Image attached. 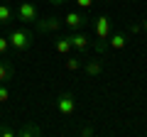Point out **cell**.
<instances>
[{"instance_id": "cell-1", "label": "cell", "mask_w": 147, "mask_h": 137, "mask_svg": "<svg viewBox=\"0 0 147 137\" xmlns=\"http://www.w3.org/2000/svg\"><path fill=\"white\" fill-rule=\"evenodd\" d=\"M7 39H10L12 54H15V56H20V54H25V52H30V49H32V42H34V34H32V32L27 30L25 25H20V27H12V25H10V32H7Z\"/></svg>"}, {"instance_id": "cell-2", "label": "cell", "mask_w": 147, "mask_h": 137, "mask_svg": "<svg viewBox=\"0 0 147 137\" xmlns=\"http://www.w3.org/2000/svg\"><path fill=\"white\" fill-rule=\"evenodd\" d=\"M37 17H39V7H37L34 0H22L20 5H17V10H15V20L22 22V25H30V22L34 25Z\"/></svg>"}, {"instance_id": "cell-3", "label": "cell", "mask_w": 147, "mask_h": 137, "mask_svg": "<svg viewBox=\"0 0 147 137\" xmlns=\"http://www.w3.org/2000/svg\"><path fill=\"white\" fill-rule=\"evenodd\" d=\"M61 17L57 15H47V17H37L34 22V32L37 34H52V32H59L61 30Z\"/></svg>"}, {"instance_id": "cell-4", "label": "cell", "mask_w": 147, "mask_h": 137, "mask_svg": "<svg viewBox=\"0 0 147 137\" xmlns=\"http://www.w3.org/2000/svg\"><path fill=\"white\" fill-rule=\"evenodd\" d=\"M61 22H64L71 32H79V30H86L88 17H86V12H81V10H71V12H66V15H64Z\"/></svg>"}, {"instance_id": "cell-5", "label": "cell", "mask_w": 147, "mask_h": 137, "mask_svg": "<svg viewBox=\"0 0 147 137\" xmlns=\"http://www.w3.org/2000/svg\"><path fill=\"white\" fill-rule=\"evenodd\" d=\"M57 110L61 113V115H74V113H76V98H74V93L61 91V93L57 95Z\"/></svg>"}, {"instance_id": "cell-6", "label": "cell", "mask_w": 147, "mask_h": 137, "mask_svg": "<svg viewBox=\"0 0 147 137\" xmlns=\"http://www.w3.org/2000/svg\"><path fill=\"white\" fill-rule=\"evenodd\" d=\"M66 37H69V42H71V49H74V52H81V54H84L86 49L91 47V39L86 37V32H84V30L71 32V34H66Z\"/></svg>"}, {"instance_id": "cell-7", "label": "cell", "mask_w": 147, "mask_h": 137, "mask_svg": "<svg viewBox=\"0 0 147 137\" xmlns=\"http://www.w3.org/2000/svg\"><path fill=\"white\" fill-rule=\"evenodd\" d=\"M96 37L98 39H108L110 37V20H108V15H98L96 17Z\"/></svg>"}, {"instance_id": "cell-8", "label": "cell", "mask_w": 147, "mask_h": 137, "mask_svg": "<svg viewBox=\"0 0 147 137\" xmlns=\"http://www.w3.org/2000/svg\"><path fill=\"white\" fill-rule=\"evenodd\" d=\"M81 68L86 76H100L103 74V59H86Z\"/></svg>"}, {"instance_id": "cell-9", "label": "cell", "mask_w": 147, "mask_h": 137, "mask_svg": "<svg viewBox=\"0 0 147 137\" xmlns=\"http://www.w3.org/2000/svg\"><path fill=\"white\" fill-rule=\"evenodd\" d=\"M15 76V66L7 56H0V83H7V81Z\"/></svg>"}, {"instance_id": "cell-10", "label": "cell", "mask_w": 147, "mask_h": 137, "mask_svg": "<svg viewBox=\"0 0 147 137\" xmlns=\"http://www.w3.org/2000/svg\"><path fill=\"white\" fill-rule=\"evenodd\" d=\"M44 135V127H39L37 122H25L22 127H17V137H39Z\"/></svg>"}, {"instance_id": "cell-11", "label": "cell", "mask_w": 147, "mask_h": 137, "mask_svg": "<svg viewBox=\"0 0 147 137\" xmlns=\"http://www.w3.org/2000/svg\"><path fill=\"white\" fill-rule=\"evenodd\" d=\"M15 22V10L7 3H0V27H10Z\"/></svg>"}, {"instance_id": "cell-12", "label": "cell", "mask_w": 147, "mask_h": 137, "mask_svg": "<svg viewBox=\"0 0 147 137\" xmlns=\"http://www.w3.org/2000/svg\"><path fill=\"white\" fill-rule=\"evenodd\" d=\"M125 44H127L125 32H110V37H108V47H110V49L120 52V49H125Z\"/></svg>"}, {"instance_id": "cell-13", "label": "cell", "mask_w": 147, "mask_h": 137, "mask_svg": "<svg viewBox=\"0 0 147 137\" xmlns=\"http://www.w3.org/2000/svg\"><path fill=\"white\" fill-rule=\"evenodd\" d=\"M86 59H81L79 54H66V59H64V68L66 71H79L81 66H84Z\"/></svg>"}, {"instance_id": "cell-14", "label": "cell", "mask_w": 147, "mask_h": 137, "mask_svg": "<svg viewBox=\"0 0 147 137\" xmlns=\"http://www.w3.org/2000/svg\"><path fill=\"white\" fill-rule=\"evenodd\" d=\"M54 49H57L59 54H64V56L74 52V49H71V42H69V37H66V34H64V37H59L57 42H54Z\"/></svg>"}, {"instance_id": "cell-15", "label": "cell", "mask_w": 147, "mask_h": 137, "mask_svg": "<svg viewBox=\"0 0 147 137\" xmlns=\"http://www.w3.org/2000/svg\"><path fill=\"white\" fill-rule=\"evenodd\" d=\"M10 52H12V47H10V39H7V37H0V56H7Z\"/></svg>"}, {"instance_id": "cell-16", "label": "cell", "mask_w": 147, "mask_h": 137, "mask_svg": "<svg viewBox=\"0 0 147 137\" xmlns=\"http://www.w3.org/2000/svg\"><path fill=\"white\" fill-rule=\"evenodd\" d=\"M93 49H96V52H98V54H105V52H108V39H96V42H93Z\"/></svg>"}, {"instance_id": "cell-17", "label": "cell", "mask_w": 147, "mask_h": 137, "mask_svg": "<svg viewBox=\"0 0 147 137\" xmlns=\"http://www.w3.org/2000/svg\"><path fill=\"white\" fill-rule=\"evenodd\" d=\"M0 137H17V130H12V127H7L5 122L0 125Z\"/></svg>"}, {"instance_id": "cell-18", "label": "cell", "mask_w": 147, "mask_h": 137, "mask_svg": "<svg viewBox=\"0 0 147 137\" xmlns=\"http://www.w3.org/2000/svg\"><path fill=\"white\" fill-rule=\"evenodd\" d=\"M7 100H10V91L5 83H0V103H7Z\"/></svg>"}, {"instance_id": "cell-19", "label": "cell", "mask_w": 147, "mask_h": 137, "mask_svg": "<svg viewBox=\"0 0 147 137\" xmlns=\"http://www.w3.org/2000/svg\"><path fill=\"white\" fill-rule=\"evenodd\" d=\"M74 3H76V5H79V7H81V10H88V7H91V5H93L96 0H74Z\"/></svg>"}, {"instance_id": "cell-20", "label": "cell", "mask_w": 147, "mask_h": 137, "mask_svg": "<svg viewBox=\"0 0 147 137\" xmlns=\"http://www.w3.org/2000/svg\"><path fill=\"white\" fill-rule=\"evenodd\" d=\"M93 132H96L93 127H88V125H86V127H81V130H79V135H81V137H91Z\"/></svg>"}, {"instance_id": "cell-21", "label": "cell", "mask_w": 147, "mask_h": 137, "mask_svg": "<svg viewBox=\"0 0 147 137\" xmlns=\"http://www.w3.org/2000/svg\"><path fill=\"white\" fill-rule=\"evenodd\" d=\"M127 30H130V32H140V30H142V22H130Z\"/></svg>"}, {"instance_id": "cell-22", "label": "cell", "mask_w": 147, "mask_h": 137, "mask_svg": "<svg viewBox=\"0 0 147 137\" xmlns=\"http://www.w3.org/2000/svg\"><path fill=\"white\" fill-rule=\"evenodd\" d=\"M49 3H52V5H57V7H59V5H64V3H69V0H49Z\"/></svg>"}, {"instance_id": "cell-23", "label": "cell", "mask_w": 147, "mask_h": 137, "mask_svg": "<svg viewBox=\"0 0 147 137\" xmlns=\"http://www.w3.org/2000/svg\"><path fill=\"white\" fill-rule=\"evenodd\" d=\"M142 30H145V32H147V20H142Z\"/></svg>"}, {"instance_id": "cell-24", "label": "cell", "mask_w": 147, "mask_h": 137, "mask_svg": "<svg viewBox=\"0 0 147 137\" xmlns=\"http://www.w3.org/2000/svg\"><path fill=\"white\" fill-rule=\"evenodd\" d=\"M130 3H137V0H130Z\"/></svg>"}]
</instances>
